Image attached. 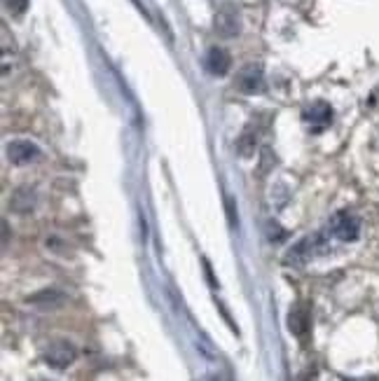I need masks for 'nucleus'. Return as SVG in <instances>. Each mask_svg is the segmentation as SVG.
Listing matches in <instances>:
<instances>
[{
  "instance_id": "1",
  "label": "nucleus",
  "mask_w": 379,
  "mask_h": 381,
  "mask_svg": "<svg viewBox=\"0 0 379 381\" xmlns=\"http://www.w3.org/2000/svg\"><path fill=\"white\" fill-rule=\"evenodd\" d=\"M330 232L340 241H356L361 234V222L349 210H340V213H335L330 218Z\"/></svg>"
},
{
  "instance_id": "2",
  "label": "nucleus",
  "mask_w": 379,
  "mask_h": 381,
  "mask_svg": "<svg viewBox=\"0 0 379 381\" xmlns=\"http://www.w3.org/2000/svg\"><path fill=\"white\" fill-rule=\"evenodd\" d=\"M302 119L307 122V127L311 129V132L319 134V132H324L326 127H330V122H333V108L324 101H316V103H311L304 108Z\"/></svg>"
},
{
  "instance_id": "3",
  "label": "nucleus",
  "mask_w": 379,
  "mask_h": 381,
  "mask_svg": "<svg viewBox=\"0 0 379 381\" xmlns=\"http://www.w3.org/2000/svg\"><path fill=\"white\" fill-rule=\"evenodd\" d=\"M73 360H75V346H73V344H68V342H54V344L47 346L45 363L50 365V367L63 370V367H68Z\"/></svg>"
},
{
  "instance_id": "4",
  "label": "nucleus",
  "mask_w": 379,
  "mask_h": 381,
  "mask_svg": "<svg viewBox=\"0 0 379 381\" xmlns=\"http://www.w3.org/2000/svg\"><path fill=\"white\" fill-rule=\"evenodd\" d=\"M237 87L246 94H255L262 89V66L260 63H248L239 70L237 75Z\"/></svg>"
},
{
  "instance_id": "5",
  "label": "nucleus",
  "mask_w": 379,
  "mask_h": 381,
  "mask_svg": "<svg viewBox=\"0 0 379 381\" xmlns=\"http://www.w3.org/2000/svg\"><path fill=\"white\" fill-rule=\"evenodd\" d=\"M7 157H10L12 164H31L33 159L40 157V150L36 143L31 141H12L7 145Z\"/></svg>"
},
{
  "instance_id": "6",
  "label": "nucleus",
  "mask_w": 379,
  "mask_h": 381,
  "mask_svg": "<svg viewBox=\"0 0 379 381\" xmlns=\"http://www.w3.org/2000/svg\"><path fill=\"white\" fill-rule=\"evenodd\" d=\"M204 68L211 73V75H228V70L232 68V56L223 50V47H211L208 54L204 56Z\"/></svg>"
},
{
  "instance_id": "7",
  "label": "nucleus",
  "mask_w": 379,
  "mask_h": 381,
  "mask_svg": "<svg viewBox=\"0 0 379 381\" xmlns=\"http://www.w3.org/2000/svg\"><path fill=\"white\" fill-rule=\"evenodd\" d=\"M215 28L220 31L223 36H235L239 33V19L237 14L230 10V7H225V10L215 17Z\"/></svg>"
},
{
  "instance_id": "8",
  "label": "nucleus",
  "mask_w": 379,
  "mask_h": 381,
  "mask_svg": "<svg viewBox=\"0 0 379 381\" xmlns=\"http://www.w3.org/2000/svg\"><path fill=\"white\" fill-rule=\"evenodd\" d=\"M5 7L12 14H23V12H26V7H28V0H5Z\"/></svg>"
},
{
  "instance_id": "9",
  "label": "nucleus",
  "mask_w": 379,
  "mask_h": 381,
  "mask_svg": "<svg viewBox=\"0 0 379 381\" xmlns=\"http://www.w3.org/2000/svg\"><path fill=\"white\" fill-rule=\"evenodd\" d=\"M228 213H230V225H237V215H235V208H232L230 197H228Z\"/></svg>"
}]
</instances>
